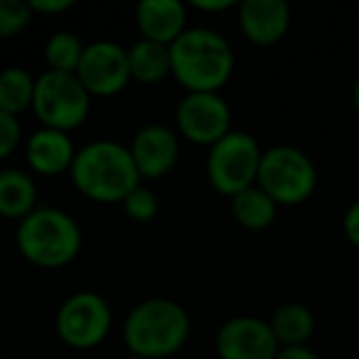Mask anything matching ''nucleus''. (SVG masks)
Listing matches in <instances>:
<instances>
[{"instance_id": "bb28decb", "label": "nucleus", "mask_w": 359, "mask_h": 359, "mask_svg": "<svg viewBox=\"0 0 359 359\" xmlns=\"http://www.w3.org/2000/svg\"><path fill=\"white\" fill-rule=\"evenodd\" d=\"M276 359H320L310 347H280Z\"/></svg>"}, {"instance_id": "39448f33", "label": "nucleus", "mask_w": 359, "mask_h": 359, "mask_svg": "<svg viewBox=\"0 0 359 359\" xmlns=\"http://www.w3.org/2000/svg\"><path fill=\"white\" fill-rule=\"evenodd\" d=\"M256 185L278 207H295L313 197L318 185V170L300 148L276 145L261 155Z\"/></svg>"}, {"instance_id": "0eeeda50", "label": "nucleus", "mask_w": 359, "mask_h": 359, "mask_svg": "<svg viewBox=\"0 0 359 359\" xmlns=\"http://www.w3.org/2000/svg\"><path fill=\"white\" fill-rule=\"evenodd\" d=\"M89 91L81 86L76 74H62V72L47 69L35 81V96L32 109L45 128L67 130L79 128L89 116Z\"/></svg>"}, {"instance_id": "f8f14e48", "label": "nucleus", "mask_w": 359, "mask_h": 359, "mask_svg": "<svg viewBox=\"0 0 359 359\" xmlns=\"http://www.w3.org/2000/svg\"><path fill=\"white\" fill-rule=\"evenodd\" d=\"M239 25L251 45H278L290 27V8L283 0H244L239 6Z\"/></svg>"}, {"instance_id": "7ed1b4c3", "label": "nucleus", "mask_w": 359, "mask_h": 359, "mask_svg": "<svg viewBox=\"0 0 359 359\" xmlns=\"http://www.w3.org/2000/svg\"><path fill=\"white\" fill-rule=\"evenodd\" d=\"M190 334V318L177 303L165 298L145 300L130 310L123 325V337L130 354L160 359L175 354Z\"/></svg>"}, {"instance_id": "a211bd4d", "label": "nucleus", "mask_w": 359, "mask_h": 359, "mask_svg": "<svg viewBox=\"0 0 359 359\" xmlns=\"http://www.w3.org/2000/svg\"><path fill=\"white\" fill-rule=\"evenodd\" d=\"M128 67H130V79L140 81V84H158L168 74H172L170 47L148 40L135 42L128 50Z\"/></svg>"}, {"instance_id": "6ab92c4d", "label": "nucleus", "mask_w": 359, "mask_h": 359, "mask_svg": "<svg viewBox=\"0 0 359 359\" xmlns=\"http://www.w3.org/2000/svg\"><path fill=\"white\" fill-rule=\"evenodd\" d=\"M276 212H278V205H276L259 185L249 187V190L231 197V215H234V219L239 222L244 229H251V231L269 229L276 219Z\"/></svg>"}, {"instance_id": "c756f323", "label": "nucleus", "mask_w": 359, "mask_h": 359, "mask_svg": "<svg viewBox=\"0 0 359 359\" xmlns=\"http://www.w3.org/2000/svg\"><path fill=\"white\" fill-rule=\"evenodd\" d=\"M126 359H143V357H135V354H130V357H126Z\"/></svg>"}, {"instance_id": "2eb2a0df", "label": "nucleus", "mask_w": 359, "mask_h": 359, "mask_svg": "<svg viewBox=\"0 0 359 359\" xmlns=\"http://www.w3.org/2000/svg\"><path fill=\"white\" fill-rule=\"evenodd\" d=\"M74 145L69 135L55 128H42L27 140V163L40 175L65 172L74 163Z\"/></svg>"}, {"instance_id": "b1692460", "label": "nucleus", "mask_w": 359, "mask_h": 359, "mask_svg": "<svg viewBox=\"0 0 359 359\" xmlns=\"http://www.w3.org/2000/svg\"><path fill=\"white\" fill-rule=\"evenodd\" d=\"M20 143V123L18 116L0 111V160H6Z\"/></svg>"}, {"instance_id": "f3484780", "label": "nucleus", "mask_w": 359, "mask_h": 359, "mask_svg": "<svg viewBox=\"0 0 359 359\" xmlns=\"http://www.w3.org/2000/svg\"><path fill=\"white\" fill-rule=\"evenodd\" d=\"M280 347H308L315 332V315L300 303H285L269 320Z\"/></svg>"}, {"instance_id": "5701e85b", "label": "nucleus", "mask_w": 359, "mask_h": 359, "mask_svg": "<svg viewBox=\"0 0 359 359\" xmlns=\"http://www.w3.org/2000/svg\"><path fill=\"white\" fill-rule=\"evenodd\" d=\"M123 210L133 222H150L155 215H158V200H155V195L148 190V187L138 185L123 200Z\"/></svg>"}, {"instance_id": "f257e3e1", "label": "nucleus", "mask_w": 359, "mask_h": 359, "mask_svg": "<svg viewBox=\"0 0 359 359\" xmlns=\"http://www.w3.org/2000/svg\"><path fill=\"white\" fill-rule=\"evenodd\" d=\"M172 74L190 94H217L234 72V52L222 35L205 27L185 30L170 45Z\"/></svg>"}, {"instance_id": "4468645a", "label": "nucleus", "mask_w": 359, "mask_h": 359, "mask_svg": "<svg viewBox=\"0 0 359 359\" xmlns=\"http://www.w3.org/2000/svg\"><path fill=\"white\" fill-rule=\"evenodd\" d=\"M135 25L143 40L170 47L185 32V8L177 0H143L135 8Z\"/></svg>"}, {"instance_id": "ddd939ff", "label": "nucleus", "mask_w": 359, "mask_h": 359, "mask_svg": "<svg viewBox=\"0 0 359 359\" xmlns=\"http://www.w3.org/2000/svg\"><path fill=\"white\" fill-rule=\"evenodd\" d=\"M128 150L140 177L158 180L175 168L180 145L170 128H165V126H145L143 130H138V135L133 138V145Z\"/></svg>"}, {"instance_id": "a878e982", "label": "nucleus", "mask_w": 359, "mask_h": 359, "mask_svg": "<svg viewBox=\"0 0 359 359\" xmlns=\"http://www.w3.org/2000/svg\"><path fill=\"white\" fill-rule=\"evenodd\" d=\"M74 6L72 0H30L32 15H60V13L69 11Z\"/></svg>"}, {"instance_id": "dca6fc26", "label": "nucleus", "mask_w": 359, "mask_h": 359, "mask_svg": "<svg viewBox=\"0 0 359 359\" xmlns=\"http://www.w3.org/2000/svg\"><path fill=\"white\" fill-rule=\"evenodd\" d=\"M37 187L30 175L22 170H3L0 172V217L6 219H25L35 212Z\"/></svg>"}, {"instance_id": "6e6552de", "label": "nucleus", "mask_w": 359, "mask_h": 359, "mask_svg": "<svg viewBox=\"0 0 359 359\" xmlns=\"http://www.w3.org/2000/svg\"><path fill=\"white\" fill-rule=\"evenodd\" d=\"M111 330V308L99 293H74L57 313V332L69 347L89 349L104 342Z\"/></svg>"}, {"instance_id": "9d476101", "label": "nucleus", "mask_w": 359, "mask_h": 359, "mask_svg": "<svg viewBox=\"0 0 359 359\" xmlns=\"http://www.w3.org/2000/svg\"><path fill=\"white\" fill-rule=\"evenodd\" d=\"M231 114L217 94H187L177 106V128L197 145H215L229 135Z\"/></svg>"}, {"instance_id": "cd10ccee", "label": "nucleus", "mask_w": 359, "mask_h": 359, "mask_svg": "<svg viewBox=\"0 0 359 359\" xmlns=\"http://www.w3.org/2000/svg\"><path fill=\"white\" fill-rule=\"evenodd\" d=\"M195 8L197 11H207V13H219V11H229V8H234V3L231 0H195Z\"/></svg>"}, {"instance_id": "1a4fd4ad", "label": "nucleus", "mask_w": 359, "mask_h": 359, "mask_svg": "<svg viewBox=\"0 0 359 359\" xmlns=\"http://www.w3.org/2000/svg\"><path fill=\"white\" fill-rule=\"evenodd\" d=\"M76 79L89 94L114 96L130 81L128 52L114 42H94L84 47Z\"/></svg>"}, {"instance_id": "c85d7f7f", "label": "nucleus", "mask_w": 359, "mask_h": 359, "mask_svg": "<svg viewBox=\"0 0 359 359\" xmlns=\"http://www.w3.org/2000/svg\"><path fill=\"white\" fill-rule=\"evenodd\" d=\"M352 104H354V114L359 118V76L354 79V86H352Z\"/></svg>"}, {"instance_id": "423d86ee", "label": "nucleus", "mask_w": 359, "mask_h": 359, "mask_svg": "<svg viewBox=\"0 0 359 359\" xmlns=\"http://www.w3.org/2000/svg\"><path fill=\"white\" fill-rule=\"evenodd\" d=\"M261 148L249 133L231 130L229 135L212 145L207 158V177L222 195H239L256 185L261 165Z\"/></svg>"}, {"instance_id": "20e7f679", "label": "nucleus", "mask_w": 359, "mask_h": 359, "mask_svg": "<svg viewBox=\"0 0 359 359\" xmlns=\"http://www.w3.org/2000/svg\"><path fill=\"white\" fill-rule=\"evenodd\" d=\"M81 246V231L67 212L40 207L18 226V249L40 269L67 266Z\"/></svg>"}, {"instance_id": "aec40b11", "label": "nucleus", "mask_w": 359, "mask_h": 359, "mask_svg": "<svg viewBox=\"0 0 359 359\" xmlns=\"http://www.w3.org/2000/svg\"><path fill=\"white\" fill-rule=\"evenodd\" d=\"M35 81L37 79H32L20 67H11V69L0 72V111L18 116L27 106H32Z\"/></svg>"}, {"instance_id": "393cba45", "label": "nucleus", "mask_w": 359, "mask_h": 359, "mask_svg": "<svg viewBox=\"0 0 359 359\" xmlns=\"http://www.w3.org/2000/svg\"><path fill=\"white\" fill-rule=\"evenodd\" d=\"M342 231H344V236H347L349 244H352L354 249H359V197L347 207V212H344Z\"/></svg>"}, {"instance_id": "9b49d317", "label": "nucleus", "mask_w": 359, "mask_h": 359, "mask_svg": "<svg viewBox=\"0 0 359 359\" xmlns=\"http://www.w3.org/2000/svg\"><path fill=\"white\" fill-rule=\"evenodd\" d=\"M280 344L269 323L259 318H231L217 334V352L222 359H276Z\"/></svg>"}, {"instance_id": "4be33fe9", "label": "nucleus", "mask_w": 359, "mask_h": 359, "mask_svg": "<svg viewBox=\"0 0 359 359\" xmlns=\"http://www.w3.org/2000/svg\"><path fill=\"white\" fill-rule=\"evenodd\" d=\"M32 20L30 3L22 0H0V40L20 35Z\"/></svg>"}, {"instance_id": "f03ea898", "label": "nucleus", "mask_w": 359, "mask_h": 359, "mask_svg": "<svg viewBox=\"0 0 359 359\" xmlns=\"http://www.w3.org/2000/svg\"><path fill=\"white\" fill-rule=\"evenodd\" d=\"M76 190L94 202H123L138 187V168L130 150L111 140H96L76 153L72 163Z\"/></svg>"}, {"instance_id": "412c9836", "label": "nucleus", "mask_w": 359, "mask_h": 359, "mask_svg": "<svg viewBox=\"0 0 359 359\" xmlns=\"http://www.w3.org/2000/svg\"><path fill=\"white\" fill-rule=\"evenodd\" d=\"M81 57H84V47H81L79 37L72 35V32H57V35L50 37L45 47V60L50 72L76 74Z\"/></svg>"}]
</instances>
